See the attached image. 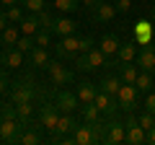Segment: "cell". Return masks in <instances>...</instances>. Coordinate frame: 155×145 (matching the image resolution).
<instances>
[{
  "label": "cell",
  "instance_id": "cell-1",
  "mask_svg": "<svg viewBox=\"0 0 155 145\" xmlns=\"http://www.w3.org/2000/svg\"><path fill=\"white\" fill-rule=\"evenodd\" d=\"M106 60H109V57H106L98 47H93V49H88V52H83V55L75 57V67L80 72H93V70H98V67H104Z\"/></svg>",
  "mask_w": 155,
  "mask_h": 145
},
{
  "label": "cell",
  "instance_id": "cell-2",
  "mask_svg": "<svg viewBox=\"0 0 155 145\" xmlns=\"http://www.w3.org/2000/svg\"><path fill=\"white\" fill-rule=\"evenodd\" d=\"M104 143L106 145H119L127 143V124L116 117H106V132H104Z\"/></svg>",
  "mask_w": 155,
  "mask_h": 145
},
{
  "label": "cell",
  "instance_id": "cell-3",
  "mask_svg": "<svg viewBox=\"0 0 155 145\" xmlns=\"http://www.w3.org/2000/svg\"><path fill=\"white\" fill-rule=\"evenodd\" d=\"M60 114H62V109L57 104H49V101H44V104L39 106V112H36V122H39V127L41 130H54L57 127V119H60Z\"/></svg>",
  "mask_w": 155,
  "mask_h": 145
},
{
  "label": "cell",
  "instance_id": "cell-4",
  "mask_svg": "<svg viewBox=\"0 0 155 145\" xmlns=\"http://www.w3.org/2000/svg\"><path fill=\"white\" fill-rule=\"evenodd\" d=\"M60 143H75V145H91L96 143V132H93V124L91 122H83V124H78L75 130H72L70 135H65V137H60Z\"/></svg>",
  "mask_w": 155,
  "mask_h": 145
},
{
  "label": "cell",
  "instance_id": "cell-5",
  "mask_svg": "<svg viewBox=\"0 0 155 145\" xmlns=\"http://www.w3.org/2000/svg\"><path fill=\"white\" fill-rule=\"evenodd\" d=\"M137 86L134 83H122V88H119V93H116V104H119V109H122L124 114H129V112H134L137 109Z\"/></svg>",
  "mask_w": 155,
  "mask_h": 145
},
{
  "label": "cell",
  "instance_id": "cell-6",
  "mask_svg": "<svg viewBox=\"0 0 155 145\" xmlns=\"http://www.w3.org/2000/svg\"><path fill=\"white\" fill-rule=\"evenodd\" d=\"M124 124H127V143H129V145H142V143H147V130L140 127V119L134 117V112L127 114Z\"/></svg>",
  "mask_w": 155,
  "mask_h": 145
},
{
  "label": "cell",
  "instance_id": "cell-7",
  "mask_svg": "<svg viewBox=\"0 0 155 145\" xmlns=\"http://www.w3.org/2000/svg\"><path fill=\"white\" fill-rule=\"evenodd\" d=\"M132 42L137 47H145V44H150V42H155V26L147 21V18H140L137 23H134V29H132Z\"/></svg>",
  "mask_w": 155,
  "mask_h": 145
},
{
  "label": "cell",
  "instance_id": "cell-8",
  "mask_svg": "<svg viewBox=\"0 0 155 145\" xmlns=\"http://www.w3.org/2000/svg\"><path fill=\"white\" fill-rule=\"evenodd\" d=\"M57 57H62V60H75L78 55H80V36H75V34H70V36H62L60 42H57Z\"/></svg>",
  "mask_w": 155,
  "mask_h": 145
},
{
  "label": "cell",
  "instance_id": "cell-9",
  "mask_svg": "<svg viewBox=\"0 0 155 145\" xmlns=\"http://www.w3.org/2000/svg\"><path fill=\"white\" fill-rule=\"evenodd\" d=\"M47 72H49V80L52 86H57V88H65V86L72 83V70H67L65 65H60V62H49V67H47Z\"/></svg>",
  "mask_w": 155,
  "mask_h": 145
},
{
  "label": "cell",
  "instance_id": "cell-10",
  "mask_svg": "<svg viewBox=\"0 0 155 145\" xmlns=\"http://www.w3.org/2000/svg\"><path fill=\"white\" fill-rule=\"evenodd\" d=\"M23 127L26 124L21 119H3V124H0V143H18Z\"/></svg>",
  "mask_w": 155,
  "mask_h": 145
},
{
  "label": "cell",
  "instance_id": "cell-11",
  "mask_svg": "<svg viewBox=\"0 0 155 145\" xmlns=\"http://www.w3.org/2000/svg\"><path fill=\"white\" fill-rule=\"evenodd\" d=\"M75 127H78V119L72 117V112H62L60 119H57V127L52 130V143H60V137L70 135Z\"/></svg>",
  "mask_w": 155,
  "mask_h": 145
},
{
  "label": "cell",
  "instance_id": "cell-12",
  "mask_svg": "<svg viewBox=\"0 0 155 145\" xmlns=\"http://www.w3.org/2000/svg\"><path fill=\"white\" fill-rule=\"evenodd\" d=\"M34 96H36V86H34L31 80H18V83L11 88V101H13V104L34 101Z\"/></svg>",
  "mask_w": 155,
  "mask_h": 145
},
{
  "label": "cell",
  "instance_id": "cell-13",
  "mask_svg": "<svg viewBox=\"0 0 155 145\" xmlns=\"http://www.w3.org/2000/svg\"><path fill=\"white\" fill-rule=\"evenodd\" d=\"M54 104L60 106L62 112H75L78 106H80V99H78L75 91H67V88H60L54 93Z\"/></svg>",
  "mask_w": 155,
  "mask_h": 145
},
{
  "label": "cell",
  "instance_id": "cell-14",
  "mask_svg": "<svg viewBox=\"0 0 155 145\" xmlns=\"http://www.w3.org/2000/svg\"><path fill=\"white\" fill-rule=\"evenodd\" d=\"M93 104L98 106V112L104 114V117H116V109H119V104H116V99H114V96H109L106 91L98 88V93H96Z\"/></svg>",
  "mask_w": 155,
  "mask_h": 145
},
{
  "label": "cell",
  "instance_id": "cell-15",
  "mask_svg": "<svg viewBox=\"0 0 155 145\" xmlns=\"http://www.w3.org/2000/svg\"><path fill=\"white\" fill-rule=\"evenodd\" d=\"M137 67L140 70H147V72H153L155 70V42H150V44H145V47H140V52H137Z\"/></svg>",
  "mask_w": 155,
  "mask_h": 145
},
{
  "label": "cell",
  "instance_id": "cell-16",
  "mask_svg": "<svg viewBox=\"0 0 155 145\" xmlns=\"http://www.w3.org/2000/svg\"><path fill=\"white\" fill-rule=\"evenodd\" d=\"M23 57H26V55H23L18 47H3L0 62H3L5 67H13V70H16V67H21V65H23Z\"/></svg>",
  "mask_w": 155,
  "mask_h": 145
},
{
  "label": "cell",
  "instance_id": "cell-17",
  "mask_svg": "<svg viewBox=\"0 0 155 145\" xmlns=\"http://www.w3.org/2000/svg\"><path fill=\"white\" fill-rule=\"evenodd\" d=\"M49 52H47V47H34L31 52H28V65L36 67V70H47L49 67Z\"/></svg>",
  "mask_w": 155,
  "mask_h": 145
},
{
  "label": "cell",
  "instance_id": "cell-18",
  "mask_svg": "<svg viewBox=\"0 0 155 145\" xmlns=\"http://www.w3.org/2000/svg\"><path fill=\"white\" fill-rule=\"evenodd\" d=\"M114 67H116V75L122 78V83H134L137 75H140L137 65H132V62H119V60H116Z\"/></svg>",
  "mask_w": 155,
  "mask_h": 145
},
{
  "label": "cell",
  "instance_id": "cell-19",
  "mask_svg": "<svg viewBox=\"0 0 155 145\" xmlns=\"http://www.w3.org/2000/svg\"><path fill=\"white\" fill-rule=\"evenodd\" d=\"M78 31V21H72V18L62 16V18H54V23H52V34H60V36H70V34Z\"/></svg>",
  "mask_w": 155,
  "mask_h": 145
},
{
  "label": "cell",
  "instance_id": "cell-20",
  "mask_svg": "<svg viewBox=\"0 0 155 145\" xmlns=\"http://www.w3.org/2000/svg\"><path fill=\"white\" fill-rule=\"evenodd\" d=\"M18 29H21V34H28V36H34V34L41 29L39 13H26V16L21 18V23H18Z\"/></svg>",
  "mask_w": 155,
  "mask_h": 145
},
{
  "label": "cell",
  "instance_id": "cell-21",
  "mask_svg": "<svg viewBox=\"0 0 155 145\" xmlns=\"http://www.w3.org/2000/svg\"><path fill=\"white\" fill-rule=\"evenodd\" d=\"M75 93H78V99H80V104H91V101L96 99V93H98V86L83 80V83L75 86Z\"/></svg>",
  "mask_w": 155,
  "mask_h": 145
},
{
  "label": "cell",
  "instance_id": "cell-22",
  "mask_svg": "<svg viewBox=\"0 0 155 145\" xmlns=\"http://www.w3.org/2000/svg\"><path fill=\"white\" fill-rule=\"evenodd\" d=\"M137 52H140V47L129 39V42H124V44H119L116 60H119V62H134V60H137Z\"/></svg>",
  "mask_w": 155,
  "mask_h": 145
},
{
  "label": "cell",
  "instance_id": "cell-23",
  "mask_svg": "<svg viewBox=\"0 0 155 145\" xmlns=\"http://www.w3.org/2000/svg\"><path fill=\"white\" fill-rule=\"evenodd\" d=\"M116 13H119V11H116V5H114V3H106V0L101 3L98 8H93V16H96V21H101V23H109L111 18L116 16Z\"/></svg>",
  "mask_w": 155,
  "mask_h": 145
},
{
  "label": "cell",
  "instance_id": "cell-24",
  "mask_svg": "<svg viewBox=\"0 0 155 145\" xmlns=\"http://www.w3.org/2000/svg\"><path fill=\"white\" fill-rule=\"evenodd\" d=\"M98 88L116 99V93H119V88H122V78H119V75H104L101 83H98Z\"/></svg>",
  "mask_w": 155,
  "mask_h": 145
},
{
  "label": "cell",
  "instance_id": "cell-25",
  "mask_svg": "<svg viewBox=\"0 0 155 145\" xmlns=\"http://www.w3.org/2000/svg\"><path fill=\"white\" fill-rule=\"evenodd\" d=\"M119 44H122V42H119V36H116V34H106L104 39H101L98 49L104 52L106 57H111V55H116V52H119Z\"/></svg>",
  "mask_w": 155,
  "mask_h": 145
},
{
  "label": "cell",
  "instance_id": "cell-26",
  "mask_svg": "<svg viewBox=\"0 0 155 145\" xmlns=\"http://www.w3.org/2000/svg\"><path fill=\"white\" fill-rule=\"evenodd\" d=\"M18 36H21V29H18V26H11V23H8V26L3 29V31H0V39H3V47H16Z\"/></svg>",
  "mask_w": 155,
  "mask_h": 145
},
{
  "label": "cell",
  "instance_id": "cell-27",
  "mask_svg": "<svg viewBox=\"0 0 155 145\" xmlns=\"http://www.w3.org/2000/svg\"><path fill=\"white\" fill-rule=\"evenodd\" d=\"M18 143H21V145H39V143H41V135H39L36 127H23Z\"/></svg>",
  "mask_w": 155,
  "mask_h": 145
},
{
  "label": "cell",
  "instance_id": "cell-28",
  "mask_svg": "<svg viewBox=\"0 0 155 145\" xmlns=\"http://www.w3.org/2000/svg\"><path fill=\"white\" fill-rule=\"evenodd\" d=\"M80 109H83V119H85V122H98V119L104 117L93 101H91V104H80Z\"/></svg>",
  "mask_w": 155,
  "mask_h": 145
},
{
  "label": "cell",
  "instance_id": "cell-29",
  "mask_svg": "<svg viewBox=\"0 0 155 145\" xmlns=\"http://www.w3.org/2000/svg\"><path fill=\"white\" fill-rule=\"evenodd\" d=\"M16 109H18V119H21V122L28 127V122H31V117H34V106H31V101L16 104Z\"/></svg>",
  "mask_w": 155,
  "mask_h": 145
},
{
  "label": "cell",
  "instance_id": "cell-30",
  "mask_svg": "<svg viewBox=\"0 0 155 145\" xmlns=\"http://www.w3.org/2000/svg\"><path fill=\"white\" fill-rule=\"evenodd\" d=\"M54 8L62 13H75L80 8V0H54Z\"/></svg>",
  "mask_w": 155,
  "mask_h": 145
},
{
  "label": "cell",
  "instance_id": "cell-31",
  "mask_svg": "<svg viewBox=\"0 0 155 145\" xmlns=\"http://www.w3.org/2000/svg\"><path fill=\"white\" fill-rule=\"evenodd\" d=\"M16 47L23 52V55H28V52H31L34 47H36V39H34V36H28V34H23V36H18Z\"/></svg>",
  "mask_w": 155,
  "mask_h": 145
},
{
  "label": "cell",
  "instance_id": "cell-32",
  "mask_svg": "<svg viewBox=\"0 0 155 145\" xmlns=\"http://www.w3.org/2000/svg\"><path fill=\"white\" fill-rule=\"evenodd\" d=\"M5 16H8L11 23H21V18L26 13H23V5H11V8H5Z\"/></svg>",
  "mask_w": 155,
  "mask_h": 145
},
{
  "label": "cell",
  "instance_id": "cell-33",
  "mask_svg": "<svg viewBox=\"0 0 155 145\" xmlns=\"http://www.w3.org/2000/svg\"><path fill=\"white\" fill-rule=\"evenodd\" d=\"M134 86H137V91H150V86H153L150 72H147V70H140V75H137V80H134Z\"/></svg>",
  "mask_w": 155,
  "mask_h": 145
},
{
  "label": "cell",
  "instance_id": "cell-34",
  "mask_svg": "<svg viewBox=\"0 0 155 145\" xmlns=\"http://www.w3.org/2000/svg\"><path fill=\"white\" fill-rule=\"evenodd\" d=\"M49 29H39L36 34H34V39H36V47H47L49 49V44H52V39H49Z\"/></svg>",
  "mask_w": 155,
  "mask_h": 145
},
{
  "label": "cell",
  "instance_id": "cell-35",
  "mask_svg": "<svg viewBox=\"0 0 155 145\" xmlns=\"http://www.w3.org/2000/svg\"><path fill=\"white\" fill-rule=\"evenodd\" d=\"M23 8H26L28 13H39L47 8V0H23Z\"/></svg>",
  "mask_w": 155,
  "mask_h": 145
},
{
  "label": "cell",
  "instance_id": "cell-36",
  "mask_svg": "<svg viewBox=\"0 0 155 145\" xmlns=\"http://www.w3.org/2000/svg\"><path fill=\"white\" fill-rule=\"evenodd\" d=\"M137 119H140V127H145V130L155 127V114H150V112H142Z\"/></svg>",
  "mask_w": 155,
  "mask_h": 145
},
{
  "label": "cell",
  "instance_id": "cell-37",
  "mask_svg": "<svg viewBox=\"0 0 155 145\" xmlns=\"http://www.w3.org/2000/svg\"><path fill=\"white\" fill-rule=\"evenodd\" d=\"M39 21H41V29H49V31H52V23H54V18L47 13V8H44V11H39Z\"/></svg>",
  "mask_w": 155,
  "mask_h": 145
},
{
  "label": "cell",
  "instance_id": "cell-38",
  "mask_svg": "<svg viewBox=\"0 0 155 145\" xmlns=\"http://www.w3.org/2000/svg\"><path fill=\"white\" fill-rule=\"evenodd\" d=\"M0 109H3V117H5V119H18V109H16V104H13V106H5V104H3Z\"/></svg>",
  "mask_w": 155,
  "mask_h": 145
},
{
  "label": "cell",
  "instance_id": "cell-39",
  "mask_svg": "<svg viewBox=\"0 0 155 145\" xmlns=\"http://www.w3.org/2000/svg\"><path fill=\"white\" fill-rule=\"evenodd\" d=\"M93 36H80V55H83V52H88V49H93Z\"/></svg>",
  "mask_w": 155,
  "mask_h": 145
},
{
  "label": "cell",
  "instance_id": "cell-40",
  "mask_svg": "<svg viewBox=\"0 0 155 145\" xmlns=\"http://www.w3.org/2000/svg\"><path fill=\"white\" fill-rule=\"evenodd\" d=\"M145 112L155 114V93H153V91H147V99H145Z\"/></svg>",
  "mask_w": 155,
  "mask_h": 145
},
{
  "label": "cell",
  "instance_id": "cell-41",
  "mask_svg": "<svg viewBox=\"0 0 155 145\" xmlns=\"http://www.w3.org/2000/svg\"><path fill=\"white\" fill-rule=\"evenodd\" d=\"M114 5H116V11H119V13H127L129 8H132V3H129V0H116Z\"/></svg>",
  "mask_w": 155,
  "mask_h": 145
},
{
  "label": "cell",
  "instance_id": "cell-42",
  "mask_svg": "<svg viewBox=\"0 0 155 145\" xmlns=\"http://www.w3.org/2000/svg\"><path fill=\"white\" fill-rule=\"evenodd\" d=\"M8 86H11V83H8V75H5V70H0V96H3V93L8 91Z\"/></svg>",
  "mask_w": 155,
  "mask_h": 145
},
{
  "label": "cell",
  "instance_id": "cell-43",
  "mask_svg": "<svg viewBox=\"0 0 155 145\" xmlns=\"http://www.w3.org/2000/svg\"><path fill=\"white\" fill-rule=\"evenodd\" d=\"M8 23H11V21H8V16H5V8H3V11H0V31H3V29H5Z\"/></svg>",
  "mask_w": 155,
  "mask_h": 145
},
{
  "label": "cell",
  "instance_id": "cell-44",
  "mask_svg": "<svg viewBox=\"0 0 155 145\" xmlns=\"http://www.w3.org/2000/svg\"><path fill=\"white\" fill-rule=\"evenodd\" d=\"M80 3H83V5H88V8H98L104 0H80Z\"/></svg>",
  "mask_w": 155,
  "mask_h": 145
},
{
  "label": "cell",
  "instance_id": "cell-45",
  "mask_svg": "<svg viewBox=\"0 0 155 145\" xmlns=\"http://www.w3.org/2000/svg\"><path fill=\"white\" fill-rule=\"evenodd\" d=\"M0 3H3L5 8H11V5H23V0H0Z\"/></svg>",
  "mask_w": 155,
  "mask_h": 145
},
{
  "label": "cell",
  "instance_id": "cell-46",
  "mask_svg": "<svg viewBox=\"0 0 155 145\" xmlns=\"http://www.w3.org/2000/svg\"><path fill=\"white\" fill-rule=\"evenodd\" d=\"M147 143H150V145H155V127H150V130H147Z\"/></svg>",
  "mask_w": 155,
  "mask_h": 145
},
{
  "label": "cell",
  "instance_id": "cell-47",
  "mask_svg": "<svg viewBox=\"0 0 155 145\" xmlns=\"http://www.w3.org/2000/svg\"><path fill=\"white\" fill-rule=\"evenodd\" d=\"M3 119H5V117H3V109H0V124H3Z\"/></svg>",
  "mask_w": 155,
  "mask_h": 145
},
{
  "label": "cell",
  "instance_id": "cell-48",
  "mask_svg": "<svg viewBox=\"0 0 155 145\" xmlns=\"http://www.w3.org/2000/svg\"><path fill=\"white\" fill-rule=\"evenodd\" d=\"M153 21H155V8H153Z\"/></svg>",
  "mask_w": 155,
  "mask_h": 145
},
{
  "label": "cell",
  "instance_id": "cell-49",
  "mask_svg": "<svg viewBox=\"0 0 155 145\" xmlns=\"http://www.w3.org/2000/svg\"><path fill=\"white\" fill-rule=\"evenodd\" d=\"M0 106H3V104H0Z\"/></svg>",
  "mask_w": 155,
  "mask_h": 145
}]
</instances>
